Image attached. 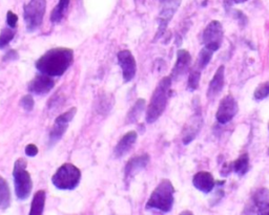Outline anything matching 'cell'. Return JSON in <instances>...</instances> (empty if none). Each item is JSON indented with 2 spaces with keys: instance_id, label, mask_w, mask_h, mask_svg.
I'll return each instance as SVG.
<instances>
[{
  "instance_id": "13",
  "label": "cell",
  "mask_w": 269,
  "mask_h": 215,
  "mask_svg": "<svg viewBox=\"0 0 269 215\" xmlns=\"http://www.w3.org/2000/svg\"><path fill=\"white\" fill-rule=\"evenodd\" d=\"M151 161V157L149 153H143L141 156L134 157L131 159L124 168V182L126 186H129L132 182V179L140 173L143 169H145L146 166L149 165Z\"/></svg>"
},
{
  "instance_id": "34",
  "label": "cell",
  "mask_w": 269,
  "mask_h": 215,
  "mask_svg": "<svg viewBox=\"0 0 269 215\" xmlns=\"http://www.w3.org/2000/svg\"><path fill=\"white\" fill-rule=\"evenodd\" d=\"M233 16H234V18L237 19L238 21H239L242 25H245V24H246V22H247V18H246V16H245L241 11H238V10L233 11Z\"/></svg>"
},
{
  "instance_id": "1",
  "label": "cell",
  "mask_w": 269,
  "mask_h": 215,
  "mask_svg": "<svg viewBox=\"0 0 269 215\" xmlns=\"http://www.w3.org/2000/svg\"><path fill=\"white\" fill-rule=\"evenodd\" d=\"M74 62V51L67 48L51 49L35 62L40 73L51 77H60L70 69Z\"/></svg>"
},
{
  "instance_id": "14",
  "label": "cell",
  "mask_w": 269,
  "mask_h": 215,
  "mask_svg": "<svg viewBox=\"0 0 269 215\" xmlns=\"http://www.w3.org/2000/svg\"><path fill=\"white\" fill-rule=\"evenodd\" d=\"M202 126H203V118H202L200 111H196L184 125L182 131V142L184 145L191 144L197 138Z\"/></svg>"
},
{
  "instance_id": "17",
  "label": "cell",
  "mask_w": 269,
  "mask_h": 215,
  "mask_svg": "<svg viewBox=\"0 0 269 215\" xmlns=\"http://www.w3.org/2000/svg\"><path fill=\"white\" fill-rule=\"evenodd\" d=\"M138 139V133L134 130H131L126 132L124 136L119 140V142L115 146V149H114V157L116 159H121L127 153L131 151V149L136 144Z\"/></svg>"
},
{
  "instance_id": "37",
  "label": "cell",
  "mask_w": 269,
  "mask_h": 215,
  "mask_svg": "<svg viewBox=\"0 0 269 215\" xmlns=\"http://www.w3.org/2000/svg\"><path fill=\"white\" fill-rule=\"evenodd\" d=\"M180 214H192V212H188V211H186V212L184 211V212H182V213H180Z\"/></svg>"
},
{
  "instance_id": "12",
  "label": "cell",
  "mask_w": 269,
  "mask_h": 215,
  "mask_svg": "<svg viewBox=\"0 0 269 215\" xmlns=\"http://www.w3.org/2000/svg\"><path fill=\"white\" fill-rule=\"evenodd\" d=\"M118 63L122 71V77L125 83L133 81L137 73V62L133 53L129 50L120 51L117 55Z\"/></svg>"
},
{
  "instance_id": "32",
  "label": "cell",
  "mask_w": 269,
  "mask_h": 215,
  "mask_svg": "<svg viewBox=\"0 0 269 215\" xmlns=\"http://www.w3.org/2000/svg\"><path fill=\"white\" fill-rule=\"evenodd\" d=\"M233 171V166H232V162H226L223 164V166H222L221 168V171H220V174L221 177L223 178H227L231 176V173Z\"/></svg>"
},
{
  "instance_id": "20",
  "label": "cell",
  "mask_w": 269,
  "mask_h": 215,
  "mask_svg": "<svg viewBox=\"0 0 269 215\" xmlns=\"http://www.w3.org/2000/svg\"><path fill=\"white\" fill-rule=\"evenodd\" d=\"M71 0H59L57 5L53 9L51 13V22L53 24H57L59 22L62 21V19L65 15L66 11L69 10Z\"/></svg>"
},
{
  "instance_id": "39",
  "label": "cell",
  "mask_w": 269,
  "mask_h": 215,
  "mask_svg": "<svg viewBox=\"0 0 269 215\" xmlns=\"http://www.w3.org/2000/svg\"><path fill=\"white\" fill-rule=\"evenodd\" d=\"M268 129H269V127H268ZM268 154H269V149H268Z\"/></svg>"
},
{
  "instance_id": "24",
  "label": "cell",
  "mask_w": 269,
  "mask_h": 215,
  "mask_svg": "<svg viewBox=\"0 0 269 215\" xmlns=\"http://www.w3.org/2000/svg\"><path fill=\"white\" fill-rule=\"evenodd\" d=\"M233 172L238 174L239 177H244L250 170V156L248 153H243L232 162Z\"/></svg>"
},
{
  "instance_id": "3",
  "label": "cell",
  "mask_w": 269,
  "mask_h": 215,
  "mask_svg": "<svg viewBox=\"0 0 269 215\" xmlns=\"http://www.w3.org/2000/svg\"><path fill=\"white\" fill-rule=\"evenodd\" d=\"M174 192L176 190L171 180L163 179L152 192L145 209L162 213L171 212L174 203Z\"/></svg>"
},
{
  "instance_id": "26",
  "label": "cell",
  "mask_w": 269,
  "mask_h": 215,
  "mask_svg": "<svg viewBox=\"0 0 269 215\" xmlns=\"http://www.w3.org/2000/svg\"><path fill=\"white\" fill-rule=\"evenodd\" d=\"M213 53H214L213 51L205 48V46L200 51L196 61V66L198 69H200L201 71H203L205 69V67L208 65V63L211 62V60L213 56Z\"/></svg>"
},
{
  "instance_id": "15",
  "label": "cell",
  "mask_w": 269,
  "mask_h": 215,
  "mask_svg": "<svg viewBox=\"0 0 269 215\" xmlns=\"http://www.w3.org/2000/svg\"><path fill=\"white\" fill-rule=\"evenodd\" d=\"M55 87V81L51 76L40 73V75L34 78L29 84L28 90L33 95L45 96Z\"/></svg>"
},
{
  "instance_id": "36",
  "label": "cell",
  "mask_w": 269,
  "mask_h": 215,
  "mask_svg": "<svg viewBox=\"0 0 269 215\" xmlns=\"http://www.w3.org/2000/svg\"><path fill=\"white\" fill-rule=\"evenodd\" d=\"M246 1H248V0H233V2H234V3H237V4L244 3V2H246Z\"/></svg>"
},
{
  "instance_id": "35",
  "label": "cell",
  "mask_w": 269,
  "mask_h": 215,
  "mask_svg": "<svg viewBox=\"0 0 269 215\" xmlns=\"http://www.w3.org/2000/svg\"><path fill=\"white\" fill-rule=\"evenodd\" d=\"M233 3H234L233 0H223V5H224V9H225L226 13H230Z\"/></svg>"
},
{
  "instance_id": "22",
  "label": "cell",
  "mask_w": 269,
  "mask_h": 215,
  "mask_svg": "<svg viewBox=\"0 0 269 215\" xmlns=\"http://www.w3.org/2000/svg\"><path fill=\"white\" fill-rule=\"evenodd\" d=\"M12 203V194L9 184L0 176V209L6 210Z\"/></svg>"
},
{
  "instance_id": "4",
  "label": "cell",
  "mask_w": 269,
  "mask_h": 215,
  "mask_svg": "<svg viewBox=\"0 0 269 215\" xmlns=\"http://www.w3.org/2000/svg\"><path fill=\"white\" fill-rule=\"evenodd\" d=\"M81 182V170L72 163L60 166L53 174L52 184L58 190H74Z\"/></svg>"
},
{
  "instance_id": "18",
  "label": "cell",
  "mask_w": 269,
  "mask_h": 215,
  "mask_svg": "<svg viewBox=\"0 0 269 215\" xmlns=\"http://www.w3.org/2000/svg\"><path fill=\"white\" fill-rule=\"evenodd\" d=\"M192 185L197 190L208 194L213 190L214 186H216V180L211 172L199 171L192 178Z\"/></svg>"
},
{
  "instance_id": "8",
  "label": "cell",
  "mask_w": 269,
  "mask_h": 215,
  "mask_svg": "<svg viewBox=\"0 0 269 215\" xmlns=\"http://www.w3.org/2000/svg\"><path fill=\"white\" fill-rule=\"evenodd\" d=\"M224 38L223 25L218 20H212L206 25L202 33V43L205 48L217 52L222 45Z\"/></svg>"
},
{
  "instance_id": "29",
  "label": "cell",
  "mask_w": 269,
  "mask_h": 215,
  "mask_svg": "<svg viewBox=\"0 0 269 215\" xmlns=\"http://www.w3.org/2000/svg\"><path fill=\"white\" fill-rule=\"evenodd\" d=\"M19 104L26 112H31L34 109V106H35V101H34L32 95H25L20 99Z\"/></svg>"
},
{
  "instance_id": "10",
  "label": "cell",
  "mask_w": 269,
  "mask_h": 215,
  "mask_svg": "<svg viewBox=\"0 0 269 215\" xmlns=\"http://www.w3.org/2000/svg\"><path fill=\"white\" fill-rule=\"evenodd\" d=\"M244 214L269 215V190L265 187L255 190L251 197V206L244 210Z\"/></svg>"
},
{
  "instance_id": "2",
  "label": "cell",
  "mask_w": 269,
  "mask_h": 215,
  "mask_svg": "<svg viewBox=\"0 0 269 215\" xmlns=\"http://www.w3.org/2000/svg\"><path fill=\"white\" fill-rule=\"evenodd\" d=\"M172 83L173 80L171 76L164 77L158 83L156 89H154L146 110L145 120L147 124L154 123L163 115V112L166 109L168 100H170L171 97Z\"/></svg>"
},
{
  "instance_id": "5",
  "label": "cell",
  "mask_w": 269,
  "mask_h": 215,
  "mask_svg": "<svg viewBox=\"0 0 269 215\" xmlns=\"http://www.w3.org/2000/svg\"><path fill=\"white\" fill-rule=\"evenodd\" d=\"M28 163L22 158L18 159L13 168L15 194L19 200L28 199L33 189V180L30 172L26 170Z\"/></svg>"
},
{
  "instance_id": "33",
  "label": "cell",
  "mask_w": 269,
  "mask_h": 215,
  "mask_svg": "<svg viewBox=\"0 0 269 215\" xmlns=\"http://www.w3.org/2000/svg\"><path fill=\"white\" fill-rule=\"evenodd\" d=\"M24 152H25V154L28 157L34 158V157H36L37 154H38V148H37L36 145L29 144V145H26L25 149H24Z\"/></svg>"
},
{
  "instance_id": "11",
  "label": "cell",
  "mask_w": 269,
  "mask_h": 215,
  "mask_svg": "<svg viewBox=\"0 0 269 215\" xmlns=\"http://www.w3.org/2000/svg\"><path fill=\"white\" fill-rule=\"evenodd\" d=\"M239 111L237 101L231 96L227 95L220 101L216 112V119L220 124H227L235 117Z\"/></svg>"
},
{
  "instance_id": "31",
  "label": "cell",
  "mask_w": 269,
  "mask_h": 215,
  "mask_svg": "<svg viewBox=\"0 0 269 215\" xmlns=\"http://www.w3.org/2000/svg\"><path fill=\"white\" fill-rule=\"evenodd\" d=\"M17 22H18V16L14 12L8 11V13H6V24H8L10 28L16 29Z\"/></svg>"
},
{
  "instance_id": "38",
  "label": "cell",
  "mask_w": 269,
  "mask_h": 215,
  "mask_svg": "<svg viewBox=\"0 0 269 215\" xmlns=\"http://www.w3.org/2000/svg\"><path fill=\"white\" fill-rule=\"evenodd\" d=\"M162 1H164V0H160V2H162Z\"/></svg>"
},
{
  "instance_id": "6",
  "label": "cell",
  "mask_w": 269,
  "mask_h": 215,
  "mask_svg": "<svg viewBox=\"0 0 269 215\" xmlns=\"http://www.w3.org/2000/svg\"><path fill=\"white\" fill-rule=\"evenodd\" d=\"M46 11V0H30L23 8V19L26 31H37L43 22Z\"/></svg>"
},
{
  "instance_id": "25",
  "label": "cell",
  "mask_w": 269,
  "mask_h": 215,
  "mask_svg": "<svg viewBox=\"0 0 269 215\" xmlns=\"http://www.w3.org/2000/svg\"><path fill=\"white\" fill-rule=\"evenodd\" d=\"M202 75V71L194 65L192 69L191 70L190 72V77H188V81H187V90L188 91H194L198 90V87L200 85V79Z\"/></svg>"
},
{
  "instance_id": "27",
  "label": "cell",
  "mask_w": 269,
  "mask_h": 215,
  "mask_svg": "<svg viewBox=\"0 0 269 215\" xmlns=\"http://www.w3.org/2000/svg\"><path fill=\"white\" fill-rule=\"evenodd\" d=\"M16 29L10 28V26H5L0 32V50H4L8 46L13 39L15 37Z\"/></svg>"
},
{
  "instance_id": "28",
  "label": "cell",
  "mask_w": 269,
  "mask_h": 215,
  "mask_svg": "<svg viewBox=\"0 0 269 215\" xmlns=\"http://www.w3.org/2000/svg\"><path fill=\"white\" fill-rule=\"evenodd\" d=\"M269 96V81L258 85L253 92V98L257 101H262Z\"/></svg>"
},
{
  "instance_id": "19",
  "label": "cell",
  "mask_w": 269,
  "mask_h": 215,
  "mask_svg": "<svg viewBox=\"0 0 269 215\" xmlns=\"http://www.w3.org/2000/svg\"><path fill=\"white\" fill-rule=\"evenodd\" d=\"M225 85V66L221 65L219 69L214 72L212 79L208 84L207 89V99L216 98L219 93L223 90Z\"/></svg>"
},
{
  "instance_id": "16",
  "label": "cell",
  "mask_w": 269,
  "mask_h": 215,
  "mask_svg": "<svg viewBox=\"0 0 269 215\" xmlns=\"http://www.w3.org/2000/svg\"><path fill=\"white\" fill-rule=\"evenodd\" d=\"M192 65V55L186 50H179L177 52V60L172 71L171 78L173 81H178L185 73L188 72Z\"/></svg>"
},
{
  "instance_id": "21",
  "label": "cell",
  "mask_w": 269,
  "mask_h": 215,
  "mask_svg": "<svg viewBox=\"0 0 269 215\" xmlns=\"http://www.w3.org/2000/svg\"><path fill=\"white\" fill-rule=\"evenodd\" d=\"M46 194L44 190H39L35 193V196L33 197L30 215H41L44 211V205H45Z\"/></svg>"
},
{
  "instance_id": "23",
  "label": "cell",
  "mask_w": 269,
  "mask_h": 215,
  "mask_svg": "<svg viewBox=\"0 0 269 215\" xmlns=\"http://www.w3.org/2000/svg\"><path fill=\"white\" fill-rule=\"evenodd\" d=\"M145 100L144 99H139L136 101V103L134 104V106L130 109L129 113H127L126 116V124H134V122H137L138 119L140 118L141 113L143 112L144 108H145Z\"/></svg>"
},
{
  "instance_id": "9",
  "label": "cell",
  "mask_w": 269,
  "mask_h": 215,
  "mask_svg": "<svg viewBox=\"0 0 269 215\" xmlns=\"http://www.w3.org/2000/svg\"><path fill=\"white\" fill-rule=\"evenodd\" d=\"M181 1L182 0H164V1L161 2L162 8H161L158 16V31L154 35V41H156L164 35L168 24H170L171 20L179 9Z\"/></svg>"
},
{
  "instance_id": "7",
  "label": "cell",
  "mask_w": 269,
  "mask_h": 215,
  "mask_svg": "<svg viewBox=\"0 0 269 215\" xmlns=\"http://www.w3.org/2000/svg\"><path fill=\"white\" fill-rule=\"evenodd\" d=\"M77 113L76 107H72L69 110L61 113V115L58 116L55 120V123H54L52 129L49 134V141L48 145L50 148L55 146L60 140L63 138L67 128H69V125L75 118Z\"/></svg>"
},
{
  "instance_id": "30",
  "label": "cell",
  "mask_w": 269,
  "mask_h": 215,
  "mask_svg": "<svg viewBox=\"0 0 269 215\" xmlns=\"http://www.w3.org/2000/svg\"><path fill=\"white\" fill-rule=\"evenodd\" d=\"M19 59V54L16 50H10L4 54L2 58L3 62H14Z\"/></svg>"
}]
</instances>
